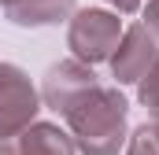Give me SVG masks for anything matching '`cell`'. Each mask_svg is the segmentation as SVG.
<instances>
[{"instance_id": "cell-1", "label": "cell", "mask_w": 159, "mask_h": 155, "mask_svg": "<svg viewBox=\"0 0 159 155\" xmlns=\"http://www.w3.org/2000/svg\"><path fill=\"white\" fill-rule=\"evenodd\" d=\"M126 96L119 89L96 85L81 104L67 111V129L81 155H119L126 144Z\"/></svg>"}, {"instance_id": "cell-2", "label": "cell", "mask_w": 159, "mask_h": 155, "mask_svg": "<svg viewBox=\"0 0 159 155\" xmlns=\"http://www.w3.org/2000/svg\"><path fill=\"white\" fill-rule=\"evenodd\" d=\"M119 41H122V19L104 7H81V11H74V19L67 26V48L85 67L111 59Z\"/></svg>"}, {"instance_id": "cell-3", "label": "cell", "mask_w": 159, "mask_h": 155, "mask_svg": "<svg viewBox=\"0 0 159 155\" xmlns=\"http://www.w3.org/2000/svg\"><path fill=\"white\" fill-rule=\"evenodd\" d=\"M37 111H41V96L34 81L15 63H0V137H15L26 126H34Z\"/></svg>"}, {"instance_id": "cell-4", "label": "cell", "mask_w": 159, "mask_h": 155, "mask_svg": "<svg viewBox=\"0 0 159 155\" xmlns=\"http://www.w3.org/2000/svg\"><path fill=\"white\" fill-rule=\"evenodd\" d=\"M93 89H96L93 67H85L78 59H63V63H52V67H48L44 85H41V100H44L52 111L67 115V111H70L74 104H81Z\"/></svg>"}, {"instance_id": "cell-5", "label": "cell", "mask_w": 159, "mask_h": 155, "mask_svg": "<svg viewBox=\"0 0 159 155\" xmlns=\"http://www.w3.org/2000/svg\"><path fill=\"white\" fill-rule=\"evenodd\" d=\"M156 59H159V41L144 26H129V30H122V41L111 55V74L119 85H137L156 67Z\"/></svg>"}, {"instance_id": "cell-6", "label": "cell", "mask_w": 159, "mask_h": 155, "mask_svg": "<svg viewBox=\"0 0 159 155\" xmlns=\"http://www.w3.org/2000/svg\"><path fill=\"white\" fill-rule=\"evenodd\" d=\"M0 155H78V148L59 126L34 122L15 137H0Z\"/></svg>"}, {"instance_id": "cell-7", "label": "cell", "mask_w": 159, "mask_h": 155, "mask_svg": "<svg viewBox=\"0 0 159 155\" xmlns=\"http://www.w3.org/2000/svg\"><path fill=\"white\" fill-rule=\"evenodd\" d=\"M4 11L15 26H59L74 19L78 0H11Z\"/></svg>"}, {"instance_id": "cell-8", "label": "cell", "mask_w": 159, "mask_h": 155, "mask_svg": "<svg viewBox=\"0 0 159 155\" xmlns=\"http://www.w3.org/2000/svg\"><path fill=\"white\" fill-rule=\"evenodd\" d=\"M126 155H159V137L152 133V126H137L126 137Z\"/></svg>"}, {"instance_id": "cell-9", "label": "cell", "mask_w": 159, "mask_h": 155, "mask_svg": "<svg viewBox=\"0 0 159 155\" xmlns=\"http://www.w3.org/2000/svg\"><path fill=\"white\" fill-rule=\"evenodd\" d=\"M137 96H141L144 107H156V104H159V59H156V67L137 81Z\"/></svg>"}, {"instance_id": "cell-10", "label": "cell", "mask_w": 159, "mask_h": 155, "mask_svg": "<svg viewBox=\"0 0 159 155\" xmlns=\"http://www.w3.org/2000/svg\"><path fill=\"white\" fill-rule=\"evenodd\" d=\"M141 26L159 41V0H148V4H144V22H141Z\"/></svg>"}, {"instance_id": "cell-11", "label": "cell", "mask_w": 159, "mask_h": 155, "mask_svg": "<svg viewBox=\"0 0 159 155\" xmlns=\"http://www.w3.org/2000/svg\"><path fill=\"white\" fill-rule=\"evenodd\" d=\"M107 4H111V7H119L122 15H133V11L141 7V0H107Z\"/></svg>"}, {"instance_id": "cell-12", "label": "cell", "mask_w": 159, "mask_h": 155, "mask_svg": "<svg viewBox=\"0 0 159 155\" xmlns=\"http://www.w3.org/2000/svg\"><path fill=\"white\" fill-rule=\"evenodd\" d=\"M148 126H152V133L159 137V104H156V107H148Z\"/></svg>"}, {"instance_id": "cell-13", "label": "cell", "mask_w": 159, "mask_h": 155, "mask_svg": "<svg viewBox=\"0 0 159 155\" xmlns=\"http://www.w3.org/2000/svg\"><path fill=\"white\" fill-rule=\"evenodd\" d=\"M7 4H11V0H0V7H7Z\"/></svg>"}]
</instances>
